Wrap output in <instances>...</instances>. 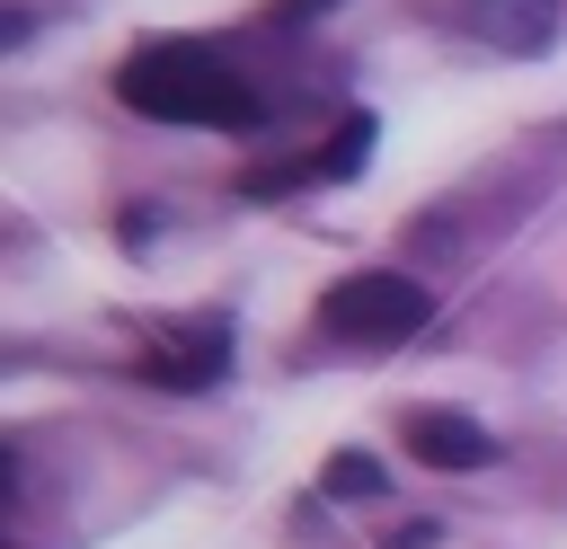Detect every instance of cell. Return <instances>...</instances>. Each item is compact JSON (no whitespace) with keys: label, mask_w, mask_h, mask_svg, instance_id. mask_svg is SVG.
Masks as SVG:
<instances>
[{"label":"cell","mask_w":567,"mask_h":549,"mask_svg":"<svg viewBox=\"0 0 567 549\" xmlns=\"http://www.w3.org/2000/svg\"><path fill=\"white\" fill-rule=\"evenodd\" d=\"M115 97L151 124H213V133H248L266 115V89L213 53V44H186V35H159V44H133L124 71H115Z\"/></svg>","instance_id":"1"},{"label":"cell","mask_w":567,"mask_h":549,"mask_svg":"<svg viewBox=\"0 0 567 549\" xmlns=\"http://www.w3.org/2000/svg\"><path fill=\"white\" fill-rule=\"evenodd\" d=\"M425 319H434V292H425L416 274H399V266H363V274H346V283L319 292V328H328L337 345H363V354L408 345Z\"/></svg>","instance_id":"2"},{"label":"cell","mask_w":567,"mask_h":549,"mask_svg":"<svg viewBox=\"0 0 567 549\" xmlns=\"http://www.w3.org/2000/svg\"><path fill=\"white\" fill-rule=\"evenodd\" d=\"M133 372L159 381V390H213L230 372V319H159L142 336Z\"/></svg>","instance_id":"3"},{"label":"cell","mask_w":567,"mask_h":549,"mask_svg":"<svg viewBox=\"0 0 567 549\" xmlns=\"http://www.w3.org/2000/svg\"><path fill=\"white\" fill-rule=\"evenodd\" d=\"M363 159H372V115H346V124H337V133H328L310 159H284V168H248L239 186H248V195H301V186H337V177H354Z\"/></svg>","instance_id":"4"},{"label":"cell","mask_w":567,"mask_h":549,"mask_svg":"<svg viewBox=\"0 0 567 549\" xmlns=\"http://www.w3.org/2000/svg\"><path fill=\"white\" fill-rule=\"evenodd\" d=\"M399 443H408L425 469H487V460H496V434H487L478 416H461V407H408V416H399Z\"/></svg>","instance_id":"5"},{"label":"cell","mask_w":567,"mask_h":549,"mask_svg":"<svg viewBox=\"0 0 567 549\" xmlns=\"http://www.w3.org/2000/svg\"><path fill=\"white\" fill-rule=\"evenodd\" d=\"M470 18H478V35H505V44H549V18H558V0H470Z\"/></svg>","instance_id":"6"},{"label":"cell","mask_w":567,"mask_h":549,"mask_svg":"<svg viewBox=\"0 0 567 549\" xmlns=\"http://www.w3.org/2000/svg\"><path fill=\"white\" fill-rule=\"evenodd\" d=\"M319 487L328 496H381V460L372 452H328L319 460Z\"/></svg>","instance_id":"7"},{"label":"cell","mask_w":567,"mask_h":549,"mask_svg":"<svg viewBox=\"0 0 567 549\" xmlns=\"http://www.w3.org/2000/svg\"><path fill=\"white\" fill-rule=\"evenodd\" d=\"M319 9H337V0H266L275 27H301V18H319Z\"/></svg>","instance_id":"8"}]
</instances>
